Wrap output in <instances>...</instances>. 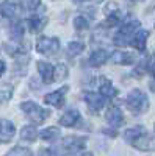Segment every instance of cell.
Listing matches in <instances>:
<instances>
[{
	"mask_svg": "<svg viewBox=\"0 0 155 156\" xmlns=\"http://www.w3.org/2000/svg\"><path fill=\"white\" fill-rule=\"evenodd\" d=\"M125 106L128 108V111L136 115L144 114L149 109V98L143 90L133 89V90H130V94L125 98Z\"/></svg>",
	"mask_w": 155,
	"mask_h": 156,
	"instance_id": "obj_1",
	"label": "cell"
},
{
	"mask_svg": "<svg viewBox=\"0 0 155 156\" xmlns=\"http://www.w3.org/2000/svg\"><path fill=\"white\" fill-rule=\"evenodd\" d=\"M86 144V139L85 137H79V136H69V137H64L57 147H54L55 156H68L72 153L80 151Z\"/></svg>",
	"mask_w": 155,
	"mask_h": 156,
	"instance_id": "obj_2",
	"label": "cell"
},
{
	"mask_svg": "<svg viewBox=\"0 0 155 156\" xmlns=\"http://www.w3.org/2000/svg\"><path fill=\"white\" fill-rule=\"evenodd\" d=\"M136 30H139V20L133 14H128L121 20V28L118 31V36L114 37V41L118 44L130 42V39L136 33Z\"/></svg>",
	"mask_w": 155,
	"mask_h": 156,
	"instance_id": "obj_3",
	"label": "cell"
},
{
	"mask_svg": "<svg viewBox=\"0 0 155 156\" xmlns=\"http://www.w3.org/2000/svg\"><path fill=\"white\" fill-rule=\"evenodd\" d=\"M20 109H22V112L27 115L33 123H36V125L44 123L46 119L50 115V112H49L47 109L41 108V106L38 105V103H35V101H24V103H20Z\"/></svg>",
	"mask_w": 155,
	"mask_h": 156,
	"instance_id": "obj_4",
	"label": "cell"
},
{
	"mask_svg": "<svg viewBox=\"0 0 155 156\" xmlns=\"http://www.w3.org/2000/svg\"><path fill=\"white\" fill-rule=\"evenodd\" d=\"M36 50L41 55H54L60 50V41L57 37H49V36H41L36 41Z\"/></svg>",
	"mask_w": 155,
	"mask_h": 156,
	"instance_id": "obj_5",
	"label": "cell"
},
{
	"mask_svg": "<svg viewBox=\"0 0 155 156\" xmlns=\"http://www.w3.org/2000/svg\"><path fill=\"white\" fill-rule=\"evenodd\" d=\"M20 12H22L20 0H5V2L0 3V16L6 19L14 20L20 16Z\"/></svg>",
	"mask_w": 155,
	"mask_h": 156,
	"instance_id": "obj_6",
	"label": "cell"
},
{
	"mask_svg": "<svg viewBox=\"0 0 155 156\" xmlns=\"http://www.w3.org/2000/svg\"><path fill=\"white\" fill-rule=\"evenodd\" d=\"M68 86H63L54 92H49L44 95V101L50 106H55V108H61L64 105V101H66V92H68Z\"/></svg>",
	"mask_w": 155,
	"mask_h": 156,
	"instance_id": "obj_7",
	"label": "cell"
},
{
	"mask_svg": "<svg viewBox=\"0 0 155 156\" xmlns=\"http://www.w3.org/2000/svg\"><path fill=\"white\" fill-rule=\"evenodd\" d=\"M83 100L86 101L88 109L91 112H94V114L100 112L103 105H105V97H103L102 94H96V92H85Z\"/></svg>",
	"mask_w": 155,
	"mask_h": 156,
	"instance_id": "obj_8",
	"label": "cell"
},
{
	"mask_svg": "<svg viewBox=\"0 0 155 156\" xmlns=\"http://www.w3.org/2000/svg\"><path fill=\"white\" fill-rule=\"evenodd\" d=\"M14 133H16L14 123L6 120V119L0 120V144H6V142H9L13 137H14Z\"/></svg>",
	"mask_w": 155,
	"mask_h": 156,
	"instance_id": "obj_9",
	"label": "cell"
},
{
	"mask_svg": "<svg viewBox=\"0 0 155 156\" xmlns=\"http://www.w3.org/2000/svg\"><path fill=\"white\" fill-rule=\"evenodd\" d=\"M79 120H80V112H79V109H75V108H71V109H68V111H64V114L60 117V125H63V126H66V128H72V126H75L77 123H79Z\"/></svg>",
	"mask_w": 155,
	"mask_h": 156,
	"instance_id": "obj_10",
	"label": "cell"
},
{
	"mask_svg": "<svg viewBox=\"0 0 155 156\" xmlns=\"http://www.w3.org/2000/svg\"><path fill=\"white\" fill-rule=\"evenodd\" d=\"M105 120L108 122V125H111V126H121L122 123H124V114H122V111L118 108V106H110L108 108V111L105 112Z\"/></svg>",
	"mask_w": 155,
	"mask_h": 156,
	"instance_id": "obj_11",
	"label": "cell"
},
{
	"mask_svg": "<svg viewBox=\"0 0 155 156\" xmlns=\"http://www.w3.org/2000/svg\"><path fill=\"white\" fill-rule=\"evenodd\" d=\"M36 67H38V72H39L41 78H42V81L46 84L52 83V81H55L54 80V75H55V66H52V64L46 62V61H39L36 64Z\"/></svg>",
	"mask_w": 155,
	"mask_h": 156,
	"instance_id": "obj_12",
	"label": "cell"
},
{
	"mask_svg": "<svg viewBox=\"0 0 155 156\" xmlns=\"http://www.w3.org/2000/svg\"><path fill=\"white\" fill-rule=\"evenodd\" d=\"M132 145L135 148H138V150H143V151H152V150H155V137H152L147 133H144L143 136H139L136 140H133Z\"/></svg>",
	"mask_w": 155,
	"mask_h": 156,
	"instance_id": "obj_13",
	"label": "cell"
},
{
	"mask_svg": "<svg viewBox=\"0 0 155 156\" xmlns=\"http://www.w3.org/2000/svg\"><path fill=\"white\" fill-rule=\"evenodd\" d=\"M110 59H111V62L119 64V66H130V64L135 62V56L132 53H128V51H122V50L113 51Z\"/></svg>",
	"mask_w": 155,
	"mask_h": 156,
	"instance_id": "obj_14",
	"label": "cell"
},
{
	"mask_svg": "<svg viewBox=\"0 0 155 156\" xmlns=\"http://www.w3.org/2000/svg\"><path fill=\"white\" fill-rule=\"evenodd\" d=\"M99 92L105 98H113V97L118 95V89L113 86V83L108 80V78L102 76L99 80Z\"/></svg>",
	"mask_w": 155,
	"mask_h": 156,
	"instance_id": "obj_15",
	"label": "cell"
},
{
	"mask_svg": "<svg viewBox=\"0 0 155 156\" xmlns=\"http://www.w3.org/2000/svg\"><path fill=\"white\" fill-rule=\"evenodd\" d=\"M147 37H149V31H147V30H143V28H139V30H136V33L132 36V39H130V44H132L136 50L143 51V50L146 48Z\"/></svg>",
	"mask_w": 155,
	"mask_h": 156,
	"instance_id": "obj_16",
	"label": "cell"
},
{
	"mask_svg": "<svg viewBox=\"0 0 155 156\" xmlns=\"http://www.w3.org/2000/svg\"><path fill=\"white\" fill-rule=\"evenodd\" d=\"M28 28L31 33H41L44 28H46V25H47V17L46 16H39V14H35L31 16L28 20Z\"/></svg>",
	"mask_w": 155,
	"mask_h": 156,
	"instance_id": "obj_17",
	"label": "cell"
},
{
	"mask_svg": "<svg viewBox=\"0 0 155 156\" xmlns=\"http://www.w3.org/2000/svg\"><path fill=\"white\" fill-rule=\"evenodd\" d=\"M107 59H108V53H107L105 50L99 48V50H94L93 53L89 55L88 62L91 64L93 67H100L102 64H105V62H107Z\"/></svg>",
	"mask_w": 155,
	"mask_h": 156,
	"instance_id": "obj_18",
	"label": "cell"
},
{
	"mask_svg": "<svg viewBox=\"0 0 155 156\" xmlns=\"http://www.w3.org/2000/svg\"><path fill=\"white\" fill-rule=\"evenodd\" d=\"M9 36L14 39V41H19V39H22L24 36V23L20 20H13L11 25H9Z\"/></svg>",
	"mask_w": 155,
	"mask_h": 156,
	"instance_id": "obj_19",
	"label": "cell"
},
{
	"mask_svg": "<svg viewBox=\"0 0 155 156\" xmlns=\"http://www.w3.org/2000/svg\"><path fill=\"white\" fill-rule=\"evenodd\" d=\"M144 133H147L144 126H133V128H128L127 131H125L124 139H125L127 142H130V144H132L133 140H136L139 136H143Z\"/></svg>",
	"mask_w": 155,
	"mask_h": 156,
	"instance_id": "obj_20",
	"label": "cell"
},
{
	"mask_svg": "<svg viewBox=\"0 0 155 156\" xmlns=\"http://www.w3.org/2000/svg\"><path fill=\"white\" fill-rule=\"evenodd\" d=\"M38 136H39V133H38V129H36L33 125H27V126H24V128L20 129V139H22V140L33 142V140H36Z\"/></svg>",
	"mask_w": 155,
	"mask_h": 156,
	"instance_id": "obj_21",
	"label": "cell"
},
{
	"mask_svg": "<svg viewBox=\"0 0 155 156\" xmlns=\"http://www.w3.org/2000/svg\"><path fill=\"white\" fill-rule=\"evenodd\" d=\"M39 137L42 140H47V142H52V140H55L60 137V129L57 126H49L46 129H42V131L39 133Z\"/></svg>",
	"mask_w": 155,
	"mask_h": 156,
	"instance_id": "obj_22",
	"label": "cell"
},
{
	"mask_svg": "<svg viewBox=\"0 0 155 156\" xmlns=\"http://www.w3.org/2000/svg\"><path fill=\"white\" fill-rule=\"evenodd\" d=\"M66 50H68V55L69 56H77V55H80L82 51L85 50V44L80 42V41H72V42L68 44Z\"/></svg>",
	"mask_w": 155,
	"mask_h": 156,
	"instance_id": "obj_23",
	"label": "cell"
},
{
	"mask_svg": "<svg viewBox=\"0 0 155 156\" xmlns=\"http://www.w3.org/2000/svg\"><path fill=\"white\" fill-rule=\"evenodd\" d=\"M68 75H69V70H68V67L64 66V64H58V66H55V75H54V80L55 81L66 80Z\"/></svg>",
	"mask_w": 155,
	"mask_h": 156,
	"instance_id": "obj_24",
	"label": "cell"
},
{
	"mask_svg": "<svg viewBox=\"0 0 155 156\" xmlns=\"http://www.w3.org/2000/svg\"><path fill=\"white\" fill-rule=\"evenodd\" d=\"M13 97V86L11 84H2L0 86V105L8 101Z\"/></svg>",
	"mask_w": 155,
	"mask_h": 156,
	"instance_id": "obj_25",
	"label": "cell"
},
{
	"mask_svg": "<svg viewBox=\"0 0 155 156\" xmlns=\"http://www.w3.org/2000/svg\"><path fill=\"white\" fill-rule=\"evenodd\" d=\"M121 20H122V19H121V12H119L118 9H114L113 12H108L105 25H107V27H114V25L121 23Z\"/></svg>",
	"mask_w": 155,
	"mask_h": 156,
	"instance_id": "obj_26",
	"label": "cell"
},
{
	"mask_svg": "<svg viewBox=\"0 0 155 156\" xmlns=\"http://www.w3.org/2000/svg\"><path fill=\"white\" fill-rule=\"evenodd\" d=\"M5 156H31V150L27 147H14L5 153Z\"/></svg>",
	"mask_w": 155,
	"mask_h": 156,
	"instance_id": "obj_27",
	"label": "cell"
},
{
	"mask_svg": "<svg viewBox=\"0 0 155 156\" xmlns=\"http://www.w3.org/2000/svg\"><path fill=\"white\" fill-rule=\"evenodd\" d=\"M74 27H75V30L83 31V30H86L89 27V22H88V19L85 16H77L74 19Z\"/></svg>",
	"mask_w": 155,
	"mask_h": 156,
	"instance_id": "obj_28",
	"label": "cell"
},
{
	"mask_svg": "<svg viewBox=\"0 0 155 156\" xmlns=\"http://www.w3.org/2000/svg\"><path fill=\"white\" fill-rule=\"evenodd\" d=\"M41 6V0H27V9L30 11H36Z\"/></svg>",
	"mask_w": 155,
	"mask_h": 156,
	"instance_id": "obj_29",
	"label": "cell"
},
{
	"mask_svg": "<svg viewBox=\"0 0 155 156\" xmlns=\"http://www.w3.org/2000/svg\"><path fill=\"white\" fill-rule=\"evenodd\" d=\"M149 72L153 75V78H155V56H152L150 58V61H149Z\"/></svg>",
	"mask_w": 155,
	"mask_h": 156,
	"instance_id": "obj_30",
	"label": "cell"
},
{
	"mask_svg": "<svg viewBox=\"0 0 155 156\" xmlns=\"http://www.w3.org/2000/svg\"><path fill=\"white\" fill-rule=\"evenodd\" d=\"M38 156H55V153H54V150H52V148H49V150L39 151V154H38Z\"/></svg>",
	"mask_w": 155,
	"mask_h": 156,
	"instance_id": "obj_31",
	"label": "cell"
},
{
	"mask_svg": "<svg viewBox=\"0 0 155 156\" xmlns=\"http://www.w3.org/2000/svg\"><path fill=\"white\" fill-rule=\"evenodd\" d=\"M5 69H6L5 62H3V61H0V76H2V75L5 73Z\"/></svg>",
	"mask_w": 155,
	"mask_h": 156,
	"instance_id": "obj_32",
	"label": "cell"
},
{
	"mask_svg": "<svg viewBox=\"0 0 155 156\" xmlns=\"http://www.w3.org/2000/svg\"><path fill=\"white\" fill-rule=\"evenodd\" d=\"M75 3H83V2H86V0H74Z\"/></svg>",
	"mask_w": 155,
	"mask_h": 156,
	"instance_id": "obj_33",
	"label": "cell"
},
{
	"mask_svg": "<svg viewBox=\"0 0 155 156\" xmlns=\"http://www.w3.org/2000/svg\"><path fill=\"white\" fill-rule=\"evenodd\" d=\"M82 156H93V153H83Z\"/></svg>",
	"mask_w": 155,
	"mask_h": 156,
	"instance_id": "obj_34",
	"label": "cell"
},
{
	"mask_svg": "<svg viewBox=\"0 0 155 156\" xmlns=\"http://www.w3.org/2000/svg\"><path fill=\"white\" fill-rule=\"evenodd\" d=\"M96 2H103V0H96Z\"/></svg>",
	"mask_w": 155,
	"mask_h": 156,
	"instance_id": "obj_35",
	"label": "cell"
},
{
	"mask_svg": "<svg viewBox=\"0 0 155 156\" xmlns=\"http://www.w3.org/2000/svg\"><path fill=\"white\" fill-rule=\"evenodd\" d=\"M133 2H136V0H133Z\"/></svg>",
	"mask_w": 155,
	"mask_h": 156,
	"instance_id": "obj_36",
	"label": "cell"
}]
</instances>
